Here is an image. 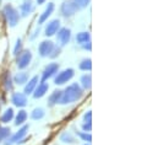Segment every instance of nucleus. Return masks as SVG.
Returning <instances> with one entry per match:
<instances>
[{
    "instance_id": "1",
    "label": "nucleus",
    "mask_w": 158,
    "mask_h": 145,
    "mask_svg": "<svg viewBox=\"0 0 158 145\" xmlns=\"http://www.w3.org/2000/svg\"><path fill=\"white\" fill-rule=\"evenodd\" d=\"M83 97V90L81 89L77 82H74L69 85L64 91H61V97L59 101V105H70L80 101Z\"/></svg>"
},
{
    "instance_id": "2",
    "label": "nucleus",
    "mask_w": 158,
    "mask_h": 145,
    "mask_svg": "<svg viewBox=\"0 0 158 145\" xmlns=\"http://www.w3.org/2000/svg\"><path fill=\"white\" fill-rule=\"evenodd\" d=\"M2 15L5 17V21L6 24L10 26V27H15L19 21H20V14L19 11L11 5V4H6L2 9Z\"/></svg>"
},
{
    "instance_id": "3",
    "label": "nucleus",
    "mask_w": 158,
    "mask_h": 145,
    "mask_svg": "<svg viewBox=\"0 0 158 145\" xmlns=\"http://www.w3.org/2000/svg\"><path fill=\"white\" fill-rule=\"evenodd\" d=\"M28 130H30V125H27V124H23L15 134H12V135H10L7 139H5L4 142V145H12V144H21V143H23V140L26 139V135H27V133H28Z\"/></svg>"
},
{
    "instance_id": "4",
    "label": "nucleus",
    "mask_w": 158,
    "mask_h": 145,
    "mask_svg": "<svg viewBox=\"0 0 158 145\" xmlns=\"http://www.w3.org/2000/svg\"><path fill=\"white\" fill-rule=\"evenodd\" d=\"M74 75H75V70L73 68H68L61 72H58L56 75L54 76V84L55 85H65L74 77Z\"/></svg>"
},
{
    "instance_id": "5",
    "label": "nucleus",
    "mask_w": 158,
    "mask_h": 145,
    "mask_svg": "<svg viewBox=\"0 0 158 145\" xmlns=\"http://www.w3.org/2000/svg\"><path fill=\"white\" fill-rule=\"evenodd\" d=\"M80 9L77 7V5L73 1V0H65L61 5H60V14L64 17H71L74 16Z\"/></svg>"
},
{
    "instance_id": "6",
    "label": "nucleus",
    "mask_w": 158,
    "mask_h": 145,
    "mask_svg": "<svg viewBox=\"0 0 158 145\" xmlns=\"http://www.w3.org/2000/svg\"><path fill=\"white\" fill-rule=\"evenodd\" d=\"M31 60H32V53L30 49H23L19 55H17V59H16V65L19 69L23 70L26 69L30 64H31Z\"/></svg>"
},
{
    "instance_id": "7",
    "label": "nucleus",
    "mask_w": 158,
    "mask_h": 145,
    "mask_svg": "<svg viewBox=\"0 0 158 145\" xmlns=\"http://www.w3.org/2000/svg\"><path fill=\"white\" fill-rule=\"evenodd\" d=\"M58 72H59V64H58V63H50V64H48V65L43 69V72H42L40 82H45V81H48L50 77H54Z\"/></svg>"
},
{
    "instance_id": "8",
    "label": "nucleus",
    "mask_w": 158,
    "mask_h": 145,
    "mask_svg": "<svg viewBox=\"0 0 158 145\" xmlns=\"http://www.w3.org/2000/svg\"><path fill=\"white\" fill-rule=\"evenodd\" d=\"M71 39V30L68 27H60V30L56 32V42L59 43V47L66 46Z\"/></svg>"
},
{
    "instance_id": "9",
    "label": "nucleus",
    "mask_w": 158,
    "mask_h": 145,
    "mask_svg": "<svg viewBox=\"0 0 158 145\" xmlns=\"http://www.w3.org/2000/svg\"><path fill=\"white\" fill-rule=\"evenodd\" d=\"M54 47H55V43H54V42L49 41V39H48V41H43V42L40 43L38 53H40V55L42 58H47V57H49V55L52 54Z\"/></svg>"
},
{
    "instance_id": "10",
    "label": "nucleus",
    "mask_w": 158,
    "mask_h": 145,
    "mask_svg": "<svg viewBox=\"0 0 158 145\" xmlns=\"http://www.w3.org/2000/svg\"><path fill=\"white\" fill-rule=\"evenodd\" d=\"M60 20L59 19H54L52 21H49L47 25H45V29H44V35L47 37H52L55 36L56 32L60 30Z\"/></svg>"
},
{
    "instance_id": "11",
    "label": "nucleus",
    "mask_w": 158,
    "mask_h": 145,
    "mask_svg": "<svg viewBox=\"0 0 158 145\" xmlns=\"http://www.w3.org/2000/svg\"><path fill=\"white\" fill-rule=\"evenodd\" d=\"M36 9V5L33 0H23V2L20 5V17H27L30 16Z\"/></svg>"
},
{
    "instance_id": "12",
    "label": "nucleus",
    "mask_w": 158,
    "mask_h": 145,
    "mask_svg": "<svg viewBox=\"0 0 158 145\" xmlns=\"http://www.w3.org/2000/svg\"><path fill=\"white\" fill-rule=\"evenodd\" d=\"M11 102L16 107H25L27 105V96L23 92H14L11 95Z\"/></svg>"
},
{
    "instance_id": "13",
    "label": "nucleus",
    "mask_w": 158,
    "mask_h": 145,
    "mask_svg": "<svg viewBox=\"0 0 158 145\" xmlns=\"http://www.w3.org/2000/svg\"><path fill=\"white\" fill-rule=\"evenodd\" d=\"M40 81V77L38 75H36V76H33V77H31V79H28V81L25 84V89H23V94L27 96V95H32L33 94V91H35V89L37 87V85H38V82Z\"/></svg>"
},
{
    "instance_id": "14",
    "label": "nucleus",
    "mask_w": 158,
    "mask_h": 145,
    "mask_svg": "<svg viewBox=\"0 0 158 145\" xmlns=\"http://www.w3.org/2000/svg\"><path fill=\"white\" fill-rule=\"evenodd\" d=\"M54 9H55V5L54 2H48L47 7L44 9V11L40 14V19H38V25H43L44 22L48 21V19L52 16V14L54 12Z\"/></svg>"
},
{
    "instance_id": "15",
    "label": "nucleus",
    "mask_w": 158,
    "mask_h": 145,
    "mask_svg": "<svg viewBox=\"0 0 158 145\" xmlns=\"http://www.w3.org/2000/svg\"><path fill=\"white\" fill-rule=\"evenodd\" d=\"M48 90H49V85L47 84V82H40L37 85V87L35 89V91H33V97L37 100V99H42L43 96H45V94L48 92Z\"/></svg>"
},
{
    "instance_id": "16",
    "label": "nucleus",
    "mask_w": 158,
    "mask_h": 145,
    "mask_svg": "<svg viewBox=\"0 0 158 145\" xmlns=\"http://www.w3.org/2000/svg\"><path fill=\"white\" fill-rule=\"evenodd\" d=\"M60 97H61V90H55V91H53L50 95H49V97H48V107H54L55 105H58L59 103V101H60Z\"/></svg>"
},
{
    "instance_id": "17",
    "label": "nucleus",
    "mask_w": 158,
    "mask_h": 145,
    "mask_svg": "<svg viewBox=\"0 0 158 145\" xmlns=\"http://www.w3.org/2000/svg\"><path fill=\"white\" fill-rule=\"evenodd\" d=\"M80 86L82 90H91L92 87V76L91 74H85L80 79Z\"/></svg>"
},
{
    "instance_id": "18",
    "label": "nucleus",
    "mask_w": 158,
    "mask_h": 145,
    "mask_svg": "<svg viewBox=\"0 0 158 145\" xmlns=\"http://www.w3.org/2000/svg\"><path fill=\"white\" fill-rule=\"evenodd\" d=\"M27 117H28V114H27V112H26L25 109L19 111L17 114L14 117V118H15V125H16V127L23 125V124L26 123V121H27Z\"/></svg>"
},
{
    "instance_id": "19",
    "label": "nucleus",
    "mask_w": 158,
    "mask_h": 145,
    "mask_svg": "<svg viewBox=\"0 0 158 145\" xmlns=\"http://www.w3.org/2000/svg\"><path fill=\"white\" fill-rule=\"evenodd\" d=\"M2 85L6 91H11L14 89V80L11 77L10 72H5L2 74Z\"/></svg>"
},
{
    "instance_id": "20",
    "label": "nucleus",
    "mask_w": 158,
    "mask_h": 145,
    "mask_svg": "<svg viewBox=\"0 0 158 145\" xmlns=\"http://www.w3.org/2000/svg\"><path fill=\"white\" fill-rule=\"evenodd\" d=\"M14 82L16 84V85H19V86H21V85H25L27 81H28V74L26 72H17L15 76H14Z\"/></svg>"
},
{
    "instance_id": "21",
    "label": "nucleus",
    "mask_w": 158,
    "mask_h": 145,
    "mask_svg": "<svg viewBox=\"0 0 158 145\" xmlns=\"http://www.w3.org/2000/svg\"><path fill=\"white\" fill-rule=\"evenodd\" d=\"M14 117H15V112H14V109L10 107V108H7L2 114H1V117H0V123L6 124V123L11 122V121L14 119Z\"/></svg>"
},
{
    "instance_id": "22",
    "label": "nucleus",
    "mask_w": 158,
    "mask_h": 145,
    "mask_svg": "<svg viewBox=\"0 0 158 145\" xmlns=\"http://www.w3.org/2000/svg\"><path fill=\"white\" fill-rule=\"evenodd\" d=\"M60 142H63L65 144H75L76 138L74 137V134L71 132H63L60 134Z\"/></svg>"
},
{
    "instance_id": "23",
    "label": "nucleus",
    "mask_w": 158,
    "mask_h": 145,
    "mask_svg": "<svg viewBox=\"0 0 158 145\" xmlns=\"http://www.w3.org/2000/svg\"><path fill=\"white\" fill-rule=\"evenodd\" d=\"M80 70L82 72H91L92 70V60L89 58H85L79 65Z\"/></svg>"
},
{
    "instance_id": "24",
    "label": "nucleus",
    "mask_w": 158,
    "mask_h": 145,
    "mask_svg": "<svg viewBox=\"0 0 158 145\" xmlns=\"http://www.w3.org/2000/svg\"><path fill=\"white\" fill-rule=\"evenodd\" d=\"M44 116H45V112L42 107H37V108H35L31 112V118L35 119V121H40Z\"/></svg>"
},
{
    "instance_id": "25",
    "label": "nucleus",
    "mask_w": 158,
    "mask_h": 145,
    "mask_svg": "<svg viewBox=\"0 0 158 145\" xmlns=\"http://www.w3.org/2000/svg\"><path fill=\"white\" fill-rule=\"evenodd\" d=\"M88 41H91V33L89 32H80V33H77L76 42L79 44H83V43H86Z\"/></svg>"
},
{
    "instance_id": "26",
    "label": "nucleus",
    "mask_w": 158,
    "mask_h": 145,
    "mask_svg": "<svg viewBox=\"0 0 158 145\" xmlns=\"http://www.w3.org/2000/svg\"><path fill=\"white\" fill-rule=\"evenodd\" d=\"M76 135L79 137L80 139L82 140V142H86V143H91L92 142V135H91V133H87V132H81V130H76Z\"/></svg>"
},
{
    "instance_id": "27",
    "label": "nucleus",
    "mask_w": 158,
    "mask_h": 145,
    "mask_svg": "<svg viewBox=\"0 0 158 145\" xmlns=\"http://www.w3.org/2000/svg\"><path fill=\"white\" fill-rule=\"evenodd\" d=\"M11 135V129L9 127H2L0 125V143L4 142L5 139H7Z\"/></svg>"
},
{
    "instance_id": "28",
    "label": "nucleus",
    "mask_w": 158,
    "mask_h": 145,
    "mask_svg": "<svg viewBox=\"0 0 158 145\" xmlns=\"http://www.w3.org/2000/svg\"><path fill=\"white\" fill-rule=\"evenodd\" d=\"M23 51V44H22V39L21 38H19L17 41H16V44H15V47H14V55L15 57H17L21 52Z\"/></svg>"
},
{
    "instance_id": "29",
    "label": "nucleus",
    "mask_w": 158,
    "mask_h": 145,
    "mask_svg": "<svg viewBox=\"0 0 158 145\" xmlns=\"http://www.w3.org/2000/svg\"><path fill=\"white\" fill-rule=\"evenodd\" d=\"M73 1L77 5V7H79L80 10H81V9L87 7V6L91 4V0H73Z\"/></svg>"
},
{
    "instance_id": "30",
    "label": "nucleus",
    "mask_w": 158,
    "mask_h": 145,
    "mask_svg": "<svg viewBox=\"0 0 158 145\" xmlns=\"http://www.w3.org/2000/svg\"><path fill=\"white\" fill-rule=\"evenodd\" d=\"M60 52H61V47H59V46H55L54 47V49H53V52H52V54L49 55V58H56V57H59L60 55Z\"/></svg>"
},
{
    "instance_id": "31",
    "label": "nucleus",
    "mask_w": 158,
    "mask_h": 145,
    "mask_svg": "<svg viewBox=\"0 0 158 145\" xmlns=\"http://www.w3.org/2000/svg\"><path fill=\"white\" fill-rule=\"evenodd\" d=\"M83 123H92V112L87 111L83 114Z\"/></svg>"
},
{
    "instance_id": "32",
    "label": "nucleus",
    "mask_w": 158,
    "mask_h": 145,
    "mask_svg": "<svg viewBox=\"0 0 158 145\" xmlns=\"http://www.w3.org/2000/svg\"><path fill=\"white\" fill-rule=\"evenodd\" d=\"M82 129H83V132L91 133V130H92V123H82Z\"/></svg>"
},
{
    "instance_id": "33",
    "label": "nucleus",
    "mask_w": 158,
    "mask_h": 145,
    "mask_svg": "<svg viewBox=\"0 0 158 145\" xmlns=\"http://www.w3.org/2000/svg\"><path fill=\"white\" fill-rule=\"evenodd\" d=\"M81 46H82V48H83V49H86V51H88V52H91V51H92L91 41H88V42H86V43H83V44H81Z\"/></svg>"
},
{
    "instance_id": "34",
    "label": "nucleus",
    "mask_w": 158,
    "mask_h": 145,
    "mask_svg": "<svg viewBox=\"0 0 158 145\" xmlns=\"http://www.w3.org/2000/svg\"><path fill=\"white\" fill-rule=\"evenodd\" d=\"M36 1H37V4H38V5H42V4H44L47 0H36Z\"/></svg>"
},
{
    "instance_id": "35",
    "label": "nucleus",
    "mask_w": 158,
    "mask_h": 145,
    "mask_svg": "<svg viewBox=\"0 0 158 145\" xmlns=\"http://www.w3.org/2000/svg\"><path fill=\"white\" fill-rule=\"evenodd\" d=\"M85 145H89V144H85Z\"/></svg>"
}]
</instances>
